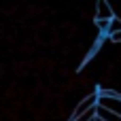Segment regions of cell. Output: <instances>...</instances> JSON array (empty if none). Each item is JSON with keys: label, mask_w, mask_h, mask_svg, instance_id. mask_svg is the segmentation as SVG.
Here are the masks:
<instances>
[{"label": "cell", "mask_w": 121, "mask_h": 121, "mask_svg": "<svg viewBox=\"0 0 121 121\" xmlns=\"http://www.w3.org/2000/svg\"><path fill=\"white\" fill-rule=\"evenodd\" d=\"M96 106H100V108H104V111H108V113L121 117V94H117V91H106V89L98 91V104Z\"/></svg>", "instance_id": "1"}, {"label": "cell", "mask_w": 121, "mask_h": 121, "mask_svg": "<svg viewBox=\"0 0 121 121\" xmlns=\"http://www.w3.org/2000/svg\"><path fill=\"white\" fill-rule=\"evenodd\" d=\"M96 104H98V91H91V94H87V96H83V100L74 106V111L70 113V119H77V117H81V115H85L87 111H91V108H96Z\"/></svg>", "instance_id": "2"}, {"label": "cell", "mask_w": 121, "mask_h": 121, "mask_svg": "<svg viewBox=\"0 0 121 121\" xmlns=\"http://www.w3.org/2000/svg\"><path fill=\"white\" fill-rule=\"evenodd\" d=\"M96 19L98 21H111L113 19V11H111V4L106 0H100L96 4Z\"/></svg>", "instance_id": "3"}, {"label": "cell", "mask_w": 121, "mask_h": 121, "mask_svg": "<svg viewBox=\"0 0 121 121\" xmlns=\"http://www.w3.org/2000/svg\"><path fill=\"white\" fill-rule=\"evenodd\" d=\"M96 119H100V121H121V117L104 111V108H100V106H96Z\"/></svg>", "instance_id": "4"}, {"label": "cell", "mask_w": 121, "mask_h": 121, "mask_svg": "<svg viewBox=\"0 0 121 121\" xmlns=\"http://www.w3.org/2000/svg\"><path fill=\"white\" fill-rule=\"evenodd\" d=\"M117 32H121V21L113 17V19L108 21V30H106V36H113V34H117Z\"/></svg>", "instance_id": "5"}, {"label": "cell", "mask_w": 121, "mask_h": 121, "mask_svg": "<svg viewBox=\"0 0 121 121\" xmlns=\"http://www.w3.org/2000/svg\"><path fill=\"white\" fill-rule=\"evenodd\" d=\"M111 4V11H113V17L121 21V2H108Z\"/></svg>", "instance_id": "6"}, {"label": "cell", "mask_w": 121, "mask_h": 121, "mask_svg": "<svg viewBox=\"0 0 121 121\" xmlns=\"http://www.w3.org/2000/svg\"><path fill=\"white\" fill-rule=\"evenodd\" d=\"M96 28H98L102 34H106V30H108V21H98V19H96Z\"/></svg>", "instance_id": "7"}, {"label": "cell", "mask_w": 121, "mask_h": 121, "mask_svg": "<svg viewBox=\"0 0 121 121\" xmlns=\"http://www.w3.org/2000/svg\"><path fill=\"white\" fill-rule=\"evenodd\" d=\"M108 40H113V43H117V45H121V32H117V34H113V36H108Z\"/></svg>", "instance_id": "8"}]
</instances>
